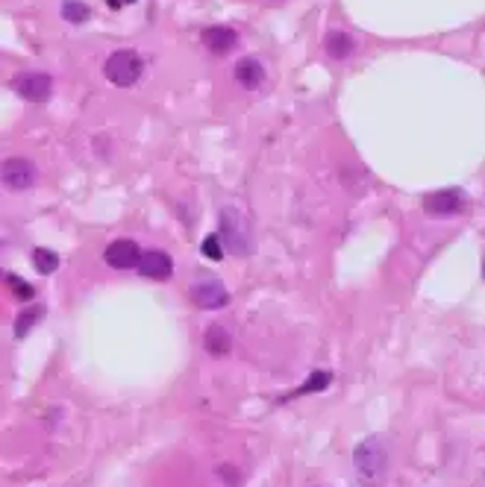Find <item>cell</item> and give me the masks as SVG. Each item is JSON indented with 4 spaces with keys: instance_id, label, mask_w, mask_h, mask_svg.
<instances>
[{
    "instance_id": "obj_1",
    "label": "cell",
    "mask_w": 485,
    "mask_h": 487,
    "mask_svg": "<svg viewBox=\"0 0 485 487\" xmlns=\"http://www.w3.org/2000/svg\"><path fill=\"white\" fill-rule=\"evenodd\" d=\"M218 224H221L218 238H221L224 253L238 256V258H245V256L253 253V232H250V224H247L245 211L235 209V206H224L221 211H218Z\"/></svg>"
},
{
    "instance_id": "obj_2",
    "label": "cell",
    "mask_w": 485,
    "mask_h": 487,
    "mask_svg": "<svg viewBox=\"0 0 485 487\" xmlns=\"http://www.w3.org/2000/svg\"><path fill=\"white\" fill-rule=\"evenodd\" d=\"M353 464H356V473L365 478L368 484H379L385 470H388V455H385V446L379 444V437H365L356 452H353Z\"/></svg>"
},
{
    "instance_id": "obj_3",
    "label": "cell",
    "mask_w": 485,
    "mask_h": 487,
    "mask_svg": "<svg viewBox=\"0 0 485 487\" xmlns=\"http://www.w3.org/2000/svg\"><path fill=\"white\" fill-rule=\"evenodd\" d=\"M141 70H144V62H141V56H138L136 51H115V53L106 59V65H103L106 80H109L112 85H118V88L136 85L138 77H141Z\"/></svg>"
},
{
    "instance_id": "obj_4",
    "label": "cell",
    "mask_w": 485,
    "mask_h": 487,
    "mask_svg": "<svg viewBox=\"0 0 485 487\" xmlns=\"http://www.w3.org/2000/svg\"><path fill=\"white\" fill-rule=\"evenodd\" d=\"M188 294H191L194 305L206 308V311H218V308H224L230 303V290L224 288V282L218 276H198L191 282Z\"/></svg>"
},
{
    "instance_id": "obj_5",
    "label": "cell",
    "mask_w": 485,
    "mask_h": 487,
    "mask_svg": "<svg viewBox=\"0 0 485 487\" xmlns=\"http://www.w3.org/2000/svg\"><path fill=\"white\" fill-rule=\"evenodd\" d=\"M0 179H4V185L12 188V191H27V188L36 185L39 170H36V164L30 159H18L15 156V159H6L4 164H0Z\"/></svg>"
},
{
    "instance_id": "obj_6",
    "label": "cell",
    "mask_w": 485,
    "mask_h": 487,
    "mask_svg": "<svg viewBox=\"0 0 485 487\" xmlns=\"http://www.w3.org/2000/svg\"><path fill=\"white\" fill-rule=\"evenodd\" d=\"M12 91L21 94L24 100L44 103L53 91V80H51V74H39V70H33V74H18L12 80Z\"/></svg>"
},
{
    "instance_id": "obj_7",
    "label": "cell",
    "mask_w": 485,
    "mask_h": 487,
    "mask_svg": "<svg viewBox=\"0 0 485 487\" xmlns=\"http://www.w3.org/2000/svg\"><path fill=\"white\" fill-rule=\"evenodd\" d=\"M103 258H106V264L112 267V271H133V267L138 264V258H141V250H138L136 241L118 238L103 250Z\"/></svg>"
},
{
    "instance_id": "obj_8",
    "label": "cell",
    "mask_w": 485,
    "mask_h": 487,
    "mask_svg": "<svg viewBox=\"0 0 485 487\" xmlns=\"http://www.w3.org/2000/svg\"><path fill=\"white\" fill-rule=\"evenodd\" d=\"M136 267H138V273H141L144 279H156V282L171 279V273H174V261H171V256L162 253V250L141 253V258H138Z\"/></svg>"
},
{
    "instance_id": "obj_9",
    "label": "cell",
    "mask_w": 485,
    "mask_h": 487,
    "mask_svg": "<svg viewBox=\"0 0 485 487\" xmlns=\"http://www.w3.org/2000/svg\"><path fill=\"white\" fill-rule=\"evenodd\" d=\"M465 203V194L459 188H441L424 197V211L429 214H456Z\"/></svg>"
},
{
    "instance_id": "obj_10",
    "label": "cell",
    "mask_w": 485,
    "mask_h": 487,
    "mask_svg": "<svg viewBox=\"0 0 485 487\" xmlns=\"http://www.w3.org/2000/svg\"><path fill=\"white\" fill-rule=\"evenodd\" d=\"M235 80H238L241 88L256 91V88L265 83V68H262V62L253 59V56L238 59V65H235Z\"/></svg>"
},
{
    "instance_id": "obj_11",
    "label": "cell",
    "mask_w": 485,
    "mask_h": 487,
    "mask_svg": "<svg viewBox=\"0 0 485 487\" xmlns=\"http://www.w3.org/2000/svg\"><path fill=\"white\" fill-rule=\"evenodd\" d=\"M203 44L209 47L212 53L224 56V53L235 51V44H238V33H235V30H230V27H209V30H203Z\"/></svg>"
},
{
    "instance_id": "obj_12",
    "label": "cell",
    "mask_w": 485,
    "mask_h": 487,
    "mask_svg": "<svg viewBox=\"0 0 485 487\" xmlns=\"http://www.w3.org/2000/svg\"><path fill=\"white\" fill-rule=\"evenodd\" d=\"M203 347H206V352H209V355L221 358V355H230V350H233V337H230V332H227L221 323H212V326L206 329Z\"/></svg>"
},
{
    "instance_id": "obj_13",
    "label": "cell",
    "mask_w": 485,
    "mask_h": 487,
    "mask_svg": "<svg viewBox=\"0 0 485 487\" xmlns=\"http://www.w3.org/2000/svg\"><path fill=\"white\" fill-rule=\"evenodd\" d=\"M324 47H327V53H330L332 59H347V56H353V51H356V41H353L350 33H344V30H332V33L327 36Z\"/></svg>"
},
{
    "instance_id": "obj_14",
    "label": "cell",
    "mask_w": 485,
    "mask_h": 487,
    "mask_svg": "<svg viewBox=\"0 0 485 487\" xmlns=\"http://www.w3.org/2000/svg\"><path fill=\"white\" fill-rule=\"evenodd\" d=\"M41 318H44V308H41V305H36V308H24L18 318H15V337H18V340L27 337V332H30Z\"/></svg>"
},
{
    "instance_id": "obj_15",
    "label": "cell",
    "mask_w": 485,
    "mask_h": 487,
    "mask_svg": "<svg viewBox=\"0 0 485 487\" xmlns=\"http://www.w3.org/2000/svg\"><path fill=\"white\" fill-rule=\"evenodd\" d=\"M33 267H36L41 276H51L56 267H59V256L53 250H47V247H36L33 250Z\"/></svg>"
},
{
    "instance_id": "obj_16",
    "label": "cell",
    "mask_w": 485,
    "mask_h": 487,
    "mask_svg": "<svg viewBox=\"0 0 485 487\" xmlns=\"http://www.w3.org/2000/svg\"><path fill=\"white\" fill-rule=\"evenodd\" d=\"M62 18L71 21V23H83L91 18V9L86 4H80V0H65L62 4Z\"/></svg>"
},
{
    "instance_id": "obj_17",
    "label": "cell",
    "mask_w": 485,
    "mask_h": 487,
    "mask_svg": "<svg viewBox=\"0 0 485 487\" xmlns=\"http://www.w3.org/2000/svg\"><path fill=\"white\" fill-rule=\"evenodd\" d=\"M332 382V376L327 373V370H318V373H312L306 382H303V387H297L291 397H303V394H312V391H324V387Z\"/></svg>"
},
{
    "instance_id": "obj_18",
    "label": "cell",
    "mask_w": 485,
    "mask_h": 487,
    "mask_svg": "<svg viewBox=\"0 0 485 487\" xmlns=\"http://www.w3.org/2000/svg\"><path fill=\"white\" fill-rule=\"evenodd\" d=\"M200 253H203L209 261H221V258H224L221 238H218V235H206V238H203V244H200Z\"/></svg>"
},
{
    "instance_id": "obj_19",
    "label": "cell",
    "mask_w": 485,
    "mask_h": 487,
    "mask_svg": "<svg viewBox=\"0 0 485 487\" xmlns=\"http://www.w3.org/2000/svg\"><path fill=\"white\" fill-rule=\"evenodd\" d=\"M9 282H12L15 288H18V290H15V294H18L21 300H33V294H36V290H33V285H27V282H21L18 276H9Z\"/></svg>"
}]
</instances>
